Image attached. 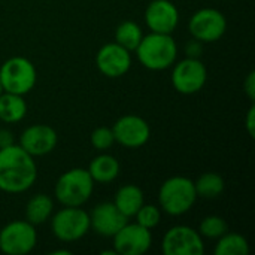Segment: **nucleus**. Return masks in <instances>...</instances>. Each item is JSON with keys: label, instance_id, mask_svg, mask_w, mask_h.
Listing matches in <instances>:
<instances>
[{"label": "nucleus", "instance_id": "obj_1", "mask_svg": "<svg viewBox=\"0 0 255 255\" xmlns=\"http://www.w3.org/2000/svg\"><path fill=\"white\" fill-rule=\"evenodd\" d=\"M37 179L34 157L13 143L0 148V191L19 194L30 190Z\"/></svg>", "mask_w": 255, "mask_h": 255}, {"label": "nucleus", "instance_id": "obj_2", "mask_svg": "<svg viewBox=\"0 0 255 255\" xmlns=\"http://www.w3.org/2000/svg\"><path fill=\"white\" fill-rule=\"evenodd\" d=\"M134 52L145 69L160 72L173 66L178 57V45L172 34L151 31L146 36L143 34Z\"/></svg>", "mask_w": 255, "mask_h": 255}, {"label": "nucleus", "instance_id": "obj_3", "mask_svg": "<svg viewBox=\"0 0 255 255\" xmlns=\"http://www.w3.org/2000/svg\"><path fill=\"white\" fill-rule=\"evenodd\" d=\"M197 199L194 181L187 176H172L158 190L160 209L172 217H181L191 211Z\"/></svg>", "mask_w": 255, "mask_h": 255}, {"label": "nucleus", "instance_id": "obj_4", "mask_svg": "<svg viewBox=\"0 0 255 255\" xmlns=\"http://www.w3.org/2000/svg\"><path fill=\"white\" fill-rule=\"evenodd\" d=\"M96 182L87 169L75 167L63 175L55 182L54 194L63 206H84L93 196Z\"/></svg>", "mask_w": 255, "mask_h": 255}, {"label": "nucleus", "instance_id": "obj_5", "mask_svg": "<svg viewBox=\"0 0 255 255\" xmlns=\"http://www.w3.org/2000/svg\"><path fill=\"white\" fill-rule=\"evenodd\" d=\"M36 82L37 70L25 57H10L0 66V84L6 93L25 96L34 88Z\"/></svg>", "mask_w": 255, "mask_h": 255}, {"label": "nucleus", "instance_id": "obj_6", "mask_svg": "<svg viewBox=\"0 0 255 255\" xmlns=\"http://www.w3.org/2000/svg\"><path fill=\"white\" fill-rule=\"evenodd\" d=\"M49 220L52 235L64 244L82 239L90 230V214L81 206H63Z\"/></svg>", "mask_w": 255, "mask_h": 255}, {"label": "nucleus", "instance_id": "obj_7", "mask_svg": "<svg viewBox=\"0 0 255 255\" xmlns=\"http://www.w3.org/2000/svg\"><path fill=\"white\" fill-rule=\"evenodd\" d=\"M37 244L36 226L27 220L7 223L0 230V251L6 255L30 254Z\"/></svg>", "mask_w": 255, "mask_h": 255}, {"label": "nucleus", "instance_id": "obj_8", "mask_svg": "<svg viewBox=\"0 0 255 255\" xmlns=\"http://www.w3.org/2000/svg\"><path fill=\"white\" fill-rule=\"evenodd\" d=\"M188 31L191 37L203 43H214L226 34L227 18L215 7H202L191 15Z\"/></svg>", "mask_w": 255, "mask_h": 255}, {"label": "nucleus", "instance_id": "obj_9", "mask_svg": "<svg viewBox=\"0 0 255 255\" xmlns=\"http://www.w3.org/2000/svg\"><path fill=\"white\" fill-rule=\"evenodd\" d=\"M208 82V69L200 58H184L173 63L172 69V85L173 88L185 96L199 93Z\"/></svg>", "mask_w": 255, "mask_h": 255}, {"label": "nucleus", "instance_id": "obj_10", "mask_svg": "<svg viewBox=\"0 0 255 255\" xmlns=\"http://www.w3.org/2000/svg\"><path fill=\"white\" fill-rule=\"evenodd\" d=\"M164 255H203L205 244L197 230L190 226H175L169 229L161 241Z\"/></svg>", "mask_w": 255, "mask_h": 255}, {"label": "nucleus", "instance_id": "obj_11", "mask_svg": "<svg viewBox=\"0 0 255 255\" xmlns=\"http://www.w3.org/2000/svg\"><path fill=\"white\" fill-rule=\"evenodd\" d=\"M114 251L120 255H143L152 247L151 230L137 223H127L114 235Z\"/></svg>", "mask_w": 255, "mask_h": 255}, {"label": "nucleus", "instance_id": "obj_12", "mask_svg": "<svg viewBox=\"0 0 255 255\" xmlns=\"http://www.w3.org/2000/svg\"><path fill=\"white\" fill-rule=\"evenodd\" d=\"M111 128L115 142L128 149L143 146L151 137L149 124L137 115H124L118 118Z\"/></svg>", "mask_w": 255, "mask_h": 255}, {"label": "nucleus", "instance_id": "obj_13", "mask_svg": "<svg viewBox=\"0 0 255 255\" xmlns=\"http://www.w3.org/2000/svg\"><path fill=\"white\" fill-rule=\"evenodd\" d=\"M96 66L106 78H121L131 67V52L117 42L105 43L96 54Z\"/></svg>", "mask_w": 255, "mask_h": 255}, {"label": "nucleus", "instance_id": "obj_14", "mask_svg": "<svg viewBox=\"0 0 255 255\" xmlns=\"http://www.w3.org/2000/svg\"><path fill=\"white\" fill-rule=\"evenodd\" d=\"M57 131L48 124L28 126L19 136V146L31 157H43L52 152L57 146Z\"/></svg>", "mask_w": 255, "mask_h": 255}, {"label": "nucleus", "instance_id": "obj_15", "mask_svg": "<svg viewBox=\"0 0 255 255\" xmlns=\"http://www.w3.org/2000/svg\"><path fill=\"white\" fill-rule=\"evenodd\" d=\"M145 22L154 33L172 34L179 24V10L170 0H152L145 10Z\"/></svg>", "mask_w": 255, "mask_h": 255}, {"label": "nucleus", "instance_id": "obj_16", "mask_svg": "<svg viewBox=\"0 0 255 255\" xmlns=\"http://www.w3.org/2000/svg\"><path fill=\"white\" fill-rule=\"evenodd\" d=\"M128 223L114 202H103L93 208L90 212V229L103 238H114V235Z\"/></svg>", "mask_w": 255, "mask_h": 255}, {"label": "nucleus", "instance_id": "obj_17", "mask_svg": "<svg viewBox=\"0 0 255 255\" xmlns=\"http://www.w3.org/2000/svg\"><path fill=\"white\" fill-rule=\"evenodd\" d=\"M87 170L91 175L94 182L106 185V184L114 182L118 178L121 166H120V161L114 155L100 154L90 161Z\"/></svg>", "mask_w": 255, "mask_h": 255}, {"label": "nucleus", "instance_id": "obj_18", "mask_svg": "<svg viewBox=\"0 0 255 255\" xmlns=\"http://www.w3.org/2000/svg\"><path fill=\"white\" fill-rule=\"evenodd\" d=\"M143 203H145L143 191L134 184H126L120 187L114 197V205L127 218H133Z\"/></svg>", "mask_w": 255, "mask_h": 255}, {"label": "nucleus", "instance_id": "obj_19", "mask_svg": "<svg viewBox=\"0 0 255 255\" xmlns=\"http://www.w3.org/2000/svg\"><path fill=\"white\" fill-rule=\"evenodd\" d=\"M25 220L33 226L45 224L54 214V200L51 196L40 193L34 194L25 205Z\"/></svg>", "mask_w": 255, "mask_h": 255}, {"label": "nucleus", "instance_id": "obj_20", "mask_svg": "<svg viewBox=\"0 0 255 255\" xmlns=\"http://www.w3.org/2000/svg\"><path fill=\"white\" fill-rule=\"evenodd\" d=\"M27 114V102L24 96L3 91L0 94V121L15 124L24 120Z\"/></svg>", "mask_w": 255, "mask_h": 255}, {"label": "nucleus", "instance_id": "obj_21", "mask_svg": "<svg viewBox=\"0 0 255 255\" xmlns=\"http://www.w3.org/2000/svg\"><path fill=\"white\" fill-rule=\"evenodd\" d=\"M215 255H248L250 254V244L245 236L239 233H224L221 238L217 239Z\"/></svg>", "mask_w": 255, "mask_h": 255}, {"label": "nucleus", "instance_id": "obj_22", "mask_svg": "<svg viewBox=\"0 0 255 255\" xmlns=\"http://www.w3.org/2000/svg\"><path fill=\"white\" fill-rule=\"evenodd\" d=\"M194 188H196L197 197L212 200L223 194V191L226 188V182L220 173L206 172V173L200 175L199 179L194 182Z\"/></svg>", "mask_w": 255, "mask_h": 255}, {"label": "nucleus", "instance_id": "obj_23", "mask_svg": "<svg viewBox=\"0 0 255 255\" xmlns=\"http://www.w3.org/2000/svg\"><path fill=\"white\" fill-rule=\"evenodd\" d=\"M143 37L140 25L134 21H123L115 30V42L133 52Z\"/></svg>", "mask_w": 255, "mask_h": 255}, {"label": "nucleus", "instance_id": "obj_24", "mask_svg": "<svg viewBox=\"0 0 255 255\" xmlns=\"http://www.w3.org/2000/svg\"><path fill=\"white\" fill-rule=\"evenodd\" d=\"M197 232L200 233L202 238L217 241L218 238H221L224 233L229 232V226H227V223H226V220L223 217L209 215V217H205L202 220Z\"/></svg>", "mask_w": 255, "mask_h": 255}, {"label": "nucleus", "instance_id": "obj_25", "mask_svg": "<svg viewBox=\"0 0 255 255\" xmlns=\"http://www.w3.org/2000/svg\"><path fill=\"white\" fill-rule=\"evenodd\" d=\"M134 218H136V223L137 224H140L142 227H145L148 230H152L161 221V209L158 206H155V205H146V203H143L140 206V209L136 212Z\"/></svg>", "mask_w": 255, "mask_h": 255}, {"label": "nucleus", "instance_id": "obj_26", "mask_svg": "<svg viewBox=\"0 0 255 255\" xmlns=\"http://www.w3.org/2000/svg\"><path fill=\"white\" fill-rule=\"evenodd\" d=\"M90 139H91V145L94 146V149H97L100 152L108 151L115 143V137H114L112 128L111 127H105V126L94 128Z\"/></svg>", "mask_w": 255, "mask_h": 255}, {"label": "nucleus", "instance_id": "obj_27", "mask_svg": "<svg viewBox=\"0 0 255 255\" xmlns=\"http://www.w3.org/2000/svg\"><path fill=\"white\" fill-rule=\"evenodd\" d=\"M202 52H203V42H200L194 37L185 45V54L188 58H200Z\"/></svg>", "mask_w": 255, "mask_h": 255}, {"label": "nucleus", "instance_id": "obj_28", "mask_svg": "<svg viewBox=\"0 0 255 255\" xmlns=\"http://www.w3.org/2000/svg\"><path fill=\"white\" fill-rule=\"evenodd\" d=\"M244 91H245V94L248 96V99H250L251 102H254L255 100V72L254 70H251V72L248 73V76L245 78V81H244Z\"/></svg>", "mask_w": 255, "mask_h": 255}, {"label": "nucleus", "instance_id": "obj_29", "mask_svg": "<svg viewBox=\"0 0 255 255\" xmlns=\"http://www.w3.org/2000/svg\"><path fill=\"white\" fill-rule=\"evenodd\" d=\"M245 127H247V131L250 134V137H254L255 134V106L251 105V108L248 109L247 112V117H245Z\"/></svg>", "mask_w": 255, "mask_h": 255}, {"label": "nucleus", "instance_id": "obj_30", "mask_svg": "<svg viewBox=\"0 0 255 255\" xmlns=\"http://www.w3.org/2000/svg\"><path fill=\"white\" fill-rule=\"evenodd\" d=\"M15 143L13 133L9 128H0V148H6Z\"/></svg>", "mask_w": 255, "mask_h": 255}, {"label": "nucleus", "instance_id": "obj_31", "mask_svg": "<svg viewBox=\"0 0 255 255\" xmlns=\"http://www.w3.org/2000/svg\"><path fill=\"white\" fill-rule=\"evenodd\" d=\"M51 254L57 255V254H61V255H70L72 253L70 251H67V250H58V251H52Z\"/></svg>", "mask_w": 255, "mask_h": 255}, {"label": "nucleus", "instance_id": "obj_32", "mask_svg": "<svg viewBox=\"0 0 255 255\" xmlns=\"http://www.w3.org/2000/svg\"><path fill=\"white\" fill-rule=\"evenodd\" d=\"M3 93V88H1V84H0V94Z\"/></svg>", "mask_w": 255, "mask_h": 255}]
</instances>
